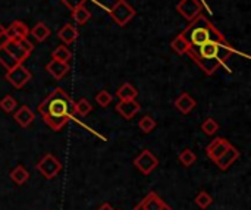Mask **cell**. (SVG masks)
Instances as JSON below:
<instances>
[{"label":"cell","instance_id":"obj_16","mask_svg":"<svg viewBox=\"0 0 251 210\" xmlns=\"http://www.w3.org/2000/svg\"><path fill=\"white\" fill-rule=\"evenodd\" d=\"M13 119H15L22 128H26V127H29V125L34 122L35 115H34V112H32L28 106H21V107L16 110V113L13 115Z\"/></svg>","mask_w":251,"mask_h":210},{"label":"cell","instance_id":"obj_12","mask_svg":"<svg viewBox=\"0 0 251 210\" xmlns=\"http://www.w3.org/2000/svg\"><path fill=\"white\" fill-rule=\"evenodd\" d=\"M3 46L6 47V50H7L19 63H24V62L29 57V54H31V53H28V52L22 47V44H21L19 40H6V41L3 43Z\"/></svg>","mask_w":251,"mask_h":210},{"label":"cell","instance_id":"obj_14","mask_svg":"<svg viewBox=\"0 0 251 210\" xmlns=\"http://www.w3.org/2000/svg\"><path fill=\"white\" fill-rule=\"evenodd\" d=\"M46 71L54 78V79H62L68 72H69V65L68 62H60L56 59H51L46 65Z\"/></svg>","mask_w":251,"mask_h":210},{"label":"cell","instance_id":"obj_25","mask_svg":"<svg viewBox=\"0 0 251 210\" xmlns=\"http://www.w3.org/2000/svg\"><path fill=\"white\" fill-rule=\"evenodd\" d=\"M51 57L56 59V60H60V62H69V59L72 57V53H71V50H69L66 46L62 44V46H57V47L53 50Z\"/></svg>","mask_w":251,"mask_h":210},{"label":"cell","instance_id":"obj_28","mask_svg":"<svg viewBox=\"0 0 251 210\" xmlns=\"http://www.w3.org/2000/svg\"><path fill=\"white\" fill-rule=\"evenodd\" d=\"M201 130H203V132H204V134H207V135H213V134H216V132L219 131V124H218L215 119L207 118V119L201 124Z\"/></svg>","mask_w":251,"mask_h":210},{"label":"cell","instance_id":"obj_24","mask_svg":"<svg viewBox=\"0 0 251 210\" xmlns=\"http://www.w3.org/2000/svg\"><path fill=\"white\" fill-rule=\"evenodd\" d=\"M171 47H172L178 54H185L187 50L190 49V44H188V41L185 40V37H184L182 34H179V35H176V37L172 40Z\"/></svg>","mask_w":251,"mask_h":210},{"label":"cell","instance_id":"obj_20","mask_svg":"<svg viewBox=\"0 0 251 210\" xmlns=\"http://www.w3.org/2000/svg\"><path fill=\"white\" fill-rule=\"evenodd\" d=\"M138 96V91L129 84V82H125L122 87L118 88L116 91V97L121 100V102H126V100H135Z\"/></svg>","mask_w":251,"mask_h":210},{"label":"cell","instance_id":"obj_29","mask_svg":"<svg viewBox=\"0 0 251 210\" xmlns=\"http://www.w3.org/2000/svg\"><path fill=\"white\" fill-rule=\"evenodd\" d=\"M196 203H197V206H199V208H201V209H207V208L213 203V199H212V196H210L209 193H206V191H200V193L197 194V197H196Z\"/></svg>","mask_w":251,"mask_h":210},{"label":"cell","instance_id":"obj_30","mask_svg":"<svg viewBox=\"0 0 251 210\" xmlns=\"http://www.w3.org/2000/svg\"><path fill=\"white\" fill-rule=\"evenodd\" d=\"M112 100H113V96H112L107 90H101V91H99L97 96H96V102H97L99 106H101V107H107V106L112 103Z\"/></svg>","mask_w":251,"mask_h":210},{"label":"cell","instance_id":"obj_4","mask_svg":"<svg viewBox=\"0 0 251 210\" xmlns=\"http://www.w3.org/2000/svg\"><path fill=\"white\" fill-rule=\"evenodd\" d=\"M135 9L126 0H116L109 10V15L119 26H125L135 16Z\"/></svg>","mask_w":251,"mask_h":210},{"label":"cell","instance_id":"obj_26","mask_svg":"<svg viewBox=\"0 0 251 210\" xmlns=\"http://www.w3.org/2000/svg\"><path fill=\"white\" fill-rule=\"evenodd\" d=\"M179 162L185 166V168H190V166H193L194 163H196V160H197V156H196V153L191 150V149H185L184 152H181V155H179Z\"/></svg>","mask_w":251,"mask_h":210},{"label":"cell","instance_id":"obj_18","mask_svg":"<svg viewBox=\"0 0 251 210\" xmlns=\"http://www.w3.org/2000/svg\"><path fill=\"white\" fill-rule=\"evenodd\" d=\"M76 37H78V29H76L74 25H71V24L63 25V26L59 29V32H57V38H59L63 44H72V43L76 40Z\"/></svg>","mask_w":251,"mask_h":210},{"label":"cell","instance_id":"obj_23","mask_svg":"<svg viewBox=\"0 0 251 210\" xmlns=\"http://www.w3.org/2000/svg\"><path fill=\"white\" fill-rule=\"evenodd\" d=\"M28 178H29V174H28V171L24 168V166H16L12 172H10V180L16 184V185H22V184H25L26 181H28Z\"/></svg>","mask_w":251,"mask_h":210},{"label":"cell","instance_id":"obj_10","mask_svg":"<svg viewBox=\"0 0 251 210\" xmlns=\"http://www.w3.org/2000/svg\"><path fill=\"white\" fill-rule=\"evenodd\" d=\"M28 34H29V29L22 21H13L4 29L6 40H24V38H28Z\"/></svg>","mask_w":251,"mask_h":210},{"label":"cell","instance_id":"obj_1","mask_svg":"<svg viewBox=\"0 0 251 210\" xmlns=\"http://www.w3.org/2000/svg\"><path fill=\"white\" fill-rule=\"evenodd\" d=\"M37 110L53 131H60L75 113V102L63 88L57 87L38 105Z\"/></svg>","mask_w":251,"mask_h":210},{"label":"cell","instance_id":"obj_31","mask_svg":"<svg viewBox=\"0 0 251 210\" xmlns=\"http://www.w3.org/2000/svg\"><path fill=\"white\" fill-rule=\"evenodd\" d=\"M138 127H140V130H141L144 134H149V132H151V131L154 130L156 121H154L151 116H144V118H141V121L138 122Z\"/></svg>","mask_w":251,"mask_h":210},{"label":"cell","instance_id":"obj_27","mask_svg":"<svg viewBox=\"0 0 251 210\" xmlns=\"http://www.w3.org/2000/svg\"><path fill=\"white\" fill-rule=\"evenodd\" d=\"M91 110H93V106H91V103H90L87 99H79V100L75 103V112H76L79 116H87Z\"/></svg>","mask_w":251,"mask_h":210},{"label":"cell","instance_id":"obj_8","mask_svg":"<svg viewBox=\"0 0 251 210\" xmlns=\"http://www.w3.org/2000/svg\"><path fill=\"white\" fill-rule=\"evenodd\" d=\"M178 13H181L187 21H193L196 16H199L203 10V4L200 0H181L176 4Z\"/></svg>","mask_w":251,"mask_h":210},{"label":"cell","instance_id":"obj_19","mask_svg":"<svg viewBox=\"0 0 251 210\" xmlns=\"http://www.w3.org/2000/svg\"><path fill=\"white\" fill-rule=\"evenodd\" d=\"M71 16H72V19H74L76 24H79V25H85V24H87V21L91 18V12H90V9H88V7H85V4H81V6H76V7H74V9H72Z\"/></svg>","mask_w":251,"mask_h":210},{"label":"cell","instance_id":"obj_11","mask_svg":"<svg viewBox=\"0 0 251 210\" xmlns=\"http://www.w3.org/2000/svg\"><path fill=\"white\" fill-rule=\"evenodd\" d=\"M231 146H232V144H231L228 140H225V138L221 137V138L213 140V141L207 146L206 153H207V156H209L210 160L216 162V160L222 156V153H225Z\"/></svg>","mask_w":251,"mask_h":210},{"label":"cell","instance_id":"obj_5","mask_svg":"<svg viewBox=\"0 0 251 210\" xmlns=\"http://www.w3.org/2000/svg\"><path fill=\"white\" fill-rule=\"evenodd\" d=\"M31 79H32V74H31L22 63L16 65L15 68L9 69V71L6 72V81H7L12 87H15V88H22V87L26 85Z\"/></svg>","mask_w":251,"mask_h":210},{"label":"cell","instance_id":"obj_3","mask_svg":"<svg viewBox=\"0 0 251 210\" xmlns=\"http://www.w3.org/2000/svg\"><path fill=\"white\" fill-rule=\"evenodd\" d=\"M181 34L185 37L190 46H200L207 41H226L224 34L201 13L190 21V25Z\"/></svg>","mask_w":251,"mask_h":210},{"label":"cell","instance_id":"obj_35","mask_svg":"<svg viewBox=\"0 0 251 210\" xmlns=\"http://www.w3.org/2000/svg\"><path fill=\"white\" fill-rule=\"evenodd\" d=\"M1 37H4V26L0 24V38H1Z\"/></svg>","mask_w":251,"mask_h":210},{"label":"cell","instance_id":"obj_22","mask_svg":"<svg viewBox=\"0 0 251 210\" xmlns=\"http://www.w3.org/2000/svg\"><path fill=\"white\" fill-rule=\"evenodd\" d=\"M29 34L37 40V41H44L49 35H50V29L44 22H37L32 29L29 31Z\"/></svg>","mask_w":251,"mask_h":210},{"label":"cell","instance_id":"obj_17","mask_svg":"<svg viewBox=\"0 0 251 210\" xmlns=\"http://www.w3.org/2000/svg\"><path fill=\"white\" fill-rule=\"evenodd\" d=\"M196 100L188 94V93H182L176 100H175V107L181 112V113H184V115H188L194 107H196Z\"/></svg>","mask_w":251,"mask_h":210},{"label":"cell","instance_id":"obj_33","mask_svg":"<svg viewBox=\"0 0 251 210\" xmlns=\"http://www.w3.org/2000/svg\"><path fill=\"white\" fill-rule=\"evenodd\" d=\"M68 9H74V7H76V6H81V4H84L85 3V0H60Z\"/></svg>","mask_w":251,"mask_h":210},{"label":"cell","instance_id":"obj_2","mask_svg":"<svg viewBox=\"0 0 251 210\" xmlns=\"http://www.w3.org/2000/svg\"><path fill=\"white\" fill-rule=\"evenodd\" d=\"M234 53L235 49L228 41H207L200 46H190L187 50V54L206 75H213Z\"/></svg>","mask_w":251,"mask_h":210},{"label":"cell","instance_id":"obj_32","mask_svg":"<svg viewBox=\"0 0 251 210\" xmlns=\"http://www.w3.org/2000/svg\"><path fill=\"white\" fill-rule=\"evenodd\" d=\"M0 107L3 112L6 113H10L16 109V100L12 97V96H4L1 100H0Z\"/></svg>","mask_w":251,"mask_h":210},{"label":"cell","instance_id":"obj_21","mask_svg":"<svg viewBox=\"0 0 251 210\" xmlns=\"http://www.w3.org/2000/svg\"><path fill=\"white\" fill-rule=\"evenodd\" d=\"M0 65H1L6 71H9V69L15 68L16 65H19V62L6 50V47H4L3 44H0Z\"/></svg>","mask_w":251,"mask_h":210},{"label":"cell","instance_id":"obj_7","mask_svg":"<svg viewBox=\"0 0 251 210\" xmlns=\"http://www.w3.org/2000/svg\"><path fill=\"white\" fill-rule=\"evenodd\" d=\"M157 165H159V160L150 150H143L134 159V166L144 175H150L157 168Z\"/></svg>","mask_w":251,"mask_h":210},{"label":"cell","instance_id":"obj_34","mask_svg":"<svg viewBox=\"0 0 251 210\" xmlns=\"http://www.w3.org/2000/svg\"><path fill=\"white\" fill-rule=\"evenodd\" d=\"M99 210H115V209H113L109 203H104V205H101V208H100Z\"/></svg>","mask_w":251,"mask_h":210},{"label":"cell","instance_id":"obj_15","mask_svg":"<svg viewBox=\"0 0 251 210\" xmlns=\"http://www.w3.org/2000/svg\"><path fill=\"white\" fill-rule=\"evenodd\" d=\"M240 158V152L234 147V146H231L225 153H222V156L215 162L216 165H218V168L219 169H222V171H226L237 159Z\"/></svg>","mask_w":251,"mask_h":210},{"label":"cell","instance_id":"obj_6","mask_svg":"<svg viewBox=\"0 0 251 210\" xmlns=\"http://www.w3.org/2000/svg\"><path fill=\"white\" fill-rule=\"evenodd\" d=\"M35 168H37V171H38L46 180H51V178H54V177L60 172L62 165H60V162L57 160L56 156L47 153V155H44V156L41 158V160L37 163Z\"/></svg>","mask_w":251,"mask_h":210},{"label":"cell","instance_id":"obj_9","mask_svg":"<svg viewBox=\"0 0 251 210\" xmlns=\"http://www.w3.org/2000/svg\"><path fill=\"white\" fill-rule=\"evenodd\" d=\"M134 210H172L156 193H149Z\"/></svg>","mask_w":251,"mask_h":210},{"label":"cell","instance_id":"obj_13","mask_svg":"<svg viewBox=\"0 0 251 210\" xmlns=\"http://www.w3.org/2000/svg\"><path fill=\"white\" fill-rule=\"evenodd\" d=\"M141 110L140 103H137L135 100H126V102H119L116 105V112L126 121L132 119L138 112Z\"/></svg>","mask_w":251,"mask_h":210}]
</instances>
